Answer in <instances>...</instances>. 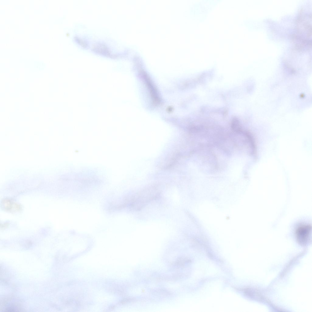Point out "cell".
<instances>
[{"label": "cell", "mask_w": 312, "mask_h": 312, "mask_svg": "<svg viewBox=\"0 0 312 312\" xmlns=\"http://www.w3.org/2000/svg\"><path fill=\"white\" fill-rule=\"evenodd\" d=\"M9 226V224L8 223H5L1 225V228L2 229L6 228Z\"/></svg>", "instance_id": "cell-3"}, {"label": "cell", "mask_w": 312, "mask_h": 312, "mask_svg": "<svg viewBox=\"0 0 312 312\" xmlns=\"http://www.w3.org/2000/svg\"><path fill=\"white\" fill-rule=\"evenodd\" d=\"M311 231L310 225L302 224L296 229L295 235L296 240L300 244L304 245L309 241Z\"/></svg>", "instance_id": "cell-1"}, {"label": "cell", "mask_w": 312, "mask_h": 312, "mask_svg": "<svg viewBox=\"0 0 312 312\" xmlns=\"http://www.w3.org/2000/svg\"><path fill=\"white\" fill-rule=\"evenodd\" d=\"M5 210L10 212L20 211L21 209L20 205L9 199L3 200L1 203Z\"/></svg>", "instance_id": "cell-2"}]
</instances>
